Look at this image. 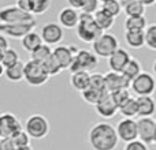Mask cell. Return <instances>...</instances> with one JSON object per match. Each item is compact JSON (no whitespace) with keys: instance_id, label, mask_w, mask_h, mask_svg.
Instances as JSON below:
<instances>
[{"instance_id":"obj_1","label":"cell","mask_w":156,"mask_h":150,"mask_svg":"<svg viewBox=\"0 0 156 150\" xmlns=\"http://www.w3.org/2000/svg\"><path fill=\"white\" fill-rule=\"evenodd\" d=\"M88 141L93 150H115L119 143L116 130L112 124L100 121L90 128Z\"/></svg>"},{"instance_id":"obj_2","label":"cell","mask_w":156,"mask_h":150,"mask_svg":"<svg viewBox=\"0 0 156 150\" xmlns=\"http://www.w3.org/2000/svg\"><path fill=\"white\" fill-rule=\"evenodd\" d=\"M101 33L103 30L97 26L92 14L80 12V21L76 26V34L82 43L92 44Z\"/></svg>"},{"instance_id":"obj_3","label":"cell","mask_w":156,"mask_h":150,"mask_svg":"<svg viewBox=\"0 0 156 150\" xmlns=\"http://www.w3.org/2000/svg\"><path fill=\"white\" fill-rule=\"evenodd\" d=\"M49 79V75L47 73L45 67L43 63L34 62V60L29 59L25 62V75L23 80L29 86L33 87H40V86L45 85Z\"/></svg>"},{"instance_id":"obj_4","label":"cell","mask_w":156,"mask_h":150,"mask_svg":"<svg viewBox=\"0 0 156 150\" xmlns=\"http://www.w3.org/2000/svg\"><path fill=\"white\" fill-rule=\"evenodd\" d=\"M23 130L32 139H44L49 134V121L44 115L34 113L26 119Z\"/></svg>"},{"instance_id":"obj_5","label":"cell","mask_w":156,"mask_h":150,"mask_svg":"<svg viewBox=\"0 0 156 150\" xmlns=\"http://www.w3.org/2000/svg\"><path fill=\"white\" fill-rule=\"evenodd\" d=\"M118 48H119L118 38L114 34H111V33H101L92 43L93 53L97 57H103V59H108Z\"/></svg>"},{"instance_id":"obj_6","label":"cell","mask_w":156,"mask_h":150,"mask_svg":"<svg viewBox=\"0 0 156 150\" xmlns=\"http://www.w3.org/2000/svg\"><path fill=\"white\" fill-rule=\"evenodd\" d=\"M99 64V57L93 53L92 51L88 49H78V52L74 55V60L70 66V73H76V71H86L90 73L97 68Z\"/></svg>"},{"instance_id":"obj_7","label":"cell","mask_w":156,"mask_h":150,"mask_svg":"<svg viewBox=\"0 0 156 150\" xmlns=\"http://www.w3.org/2000/svg\"><path fill=\"white\" fill-rule=\"evenodd\" d=\"M32 21H36V16L21 10L15 4L4 5L0 8V23H23V22Z\"/></svg>"},{"instance_id":"obj_8","label":"cell","mask_w":156,"mask_h":150,"mask_svg":"<svg viewBox=\"0 0 156 150\" xmlns=\"http://www.w3.org/2000/svg\"><path fill=\"white\" fill-rule=\"evenodd\" d=\"M130 89L136 96H152L156 90V80L154 75L141 71L134 79L130 82Z\"/></svg>"},{"instance_id":"obj_9","label":"cell","mask_w":156,"mask_h":150,"mask_svg":"<svg viewBox=\"0 0 156 150\" xmlns=\"http://www.w3.org/2000/svg\"><path fill=\"white\" fill-rule=\"evenodd\" d=\"M23 130L21 120L11 112L0 113V139L12 138L16 132Z\"/></svg>"},{"instance_id":"obj_10","label":"cell","mask_w":156,"mask_h":150,"mask_svg":"<svg viewBox=\"0 0 156 150\" xmlns=\"http://www.w3.org/2000/svg\"><path fill=\"white\" fill-rule=\"evenodd\" d=\"M36 26H37V21L23 22V23H0V33L5 37L21 40L27 33L36 30Z\"/></svg>"},{"instance_id":"obj_11","label":"cell","mask_w":156,"mask_h":150,"mask_svg":"<svg viewBox=\"0 0 156 150\" xmlns=\"http://www.w3.org/2000/svg\"><path fill=\"white\" fill-rule=\"evenodd\" d=\"M40 36L43 38V43L47 45H59L65 38V29L56 22H49L41 27Z\"/></svg>"},{"instance_id":"obj_12","label":"cell","mask_w":156,"mask_h":150,"mask_svg":"<svg viewBox=\"0 0 156 150\" xmlns=\"http://www.w3.org/2000/svg\"><path fill=\"white\" fill-rule=\"evenodd\" d=\"M115 130H116V135H118L119 141H123L125 143L138 139L137 121H136L134 119L123 118L118 124H116Z\"/></svg>"},{"instance_id":"obj_13","label":"cell","mask_w":156,"mask_h":150,"mask_svg":"<svg viewBox=\"0 0 156 150\" xmlns=\"http://www.w3.org/2000/svg\"><path fill=\"white\" fill-rule=\"evenodd\" d=\"M137 121V135L138 139L144 143L149 145L154 143L155 131H156V120L152 118H138Z\"/></svg>"},{"instance_id":"obj_14","label":"cell","mask_w":156,"mask_h":150,"mask_svg":"<svg viewBox=\"0 0 156 150\" xmlns=\"http://www.w3.org/2000/svg\"><path fill=\"white\" fill-rule=\"evenodd\" d=\"M78 52V49L74 45H56L52 49V55L58 60V63L60 64L62 70H69L74 60V55Z\"/></svg>"},{"instance_id":"obj_15","label":"cell","mask_w":156,"mask_h":150,"mask_svg":"<svg viewBox=\"0 0 156 150\" xmlns=\"http://www.w3.org/2000/svg\"><path fill=\"white\" fill-rule=\"evenodd\" d=\"M94 109H96L99 116H101L104 119H110V118H114L118 113L119 108L115 104L114 98L111 97V94L107 91V93L103 94L101 98L99 100V102L94 105Z\"/></svg>"},{"instance_id":"obj_16","label":"cell","mask_w":156,"mask_h":150,"mask_svg":"<svg viewBox=\"0 0 156 150\" xmlns=\"http://www.w3.org/2000/svg\"><path fill=\"white\" fill-rule=\"evenodd\" d=\"M104 82H105V90L108 93L119 90V89H129L130 82L122 75V73H115V71H108L104 74Z\"/></svg>"},{"instance_id":"obj_17","label":"cell","mask_w":156,"mask_h":150,"mask_svg":"<svg viewBox=\"0 0 156 150\" xmlns=\"http://www.w3.org/2000/svg\"><path fill=\"white\" fill-rule=\"evenodd\" d=\"M78 21H80V12L70 5L63 7L58 14V23L63 29H76Z\"/></svg>"},{"instance_id":"obj_18","label":"cell","mask_w":156,"mask_h":150,"mask_svg":"<svg viewBox=\"0 0 156 150\" xmlns=\"http://www.w3.org/2000/svg\"><path fill=\"white\" fill-rule=\"evenodd\" d=\"M130 59H132V56H130L129 52L119 46V48L108 57V67H110V71L122 73Z\"/></svg>"},{"instance_id":"obj_19","label":"cell","mask_w":156,"mask_h":150,"mask_svg":"<svg viewBox=\"0 0 156 150\" xmlns=\"http://www.w3.org/2000/svg\"><path fill=\"white\" fill-rule=\"evenodd\" d=\"M137 101V116L138 118H152L156 112V101L152 96H138Z\"/></svg>"},{"instance_id":"obj_20","label":"cell","mask_w":156,"mask_h":150,"mask_svg":"<svg viewBox=\"0 0 156 150\" xmlns=\"http://www.w3.org/2000/svg\"><path fill=\"white\" fill-rule=\"evenodd\" d=\"M89 82H90V73H86V71H76V73H71L70 83L80 93L89 87Z\"/></svg>"},{"instance_id":"obj_21","label":"cell","mask_w":156,"mask_h":150,"mask_svg":"<svg viewBox=\"0 0 156 150\" xmlns=\"http://www.w3.org/2000/svg\"><path fill=\"white\" fill-rule=\"evenodd\" d=\"M43 44V38H41L40 33H37L36 30H33V32L27 33L26 36H23V37L21 38V46L23 51L26 52H32L34 51L36 48H37L38 45H41Z\"/></svg>"},{"instance_id":"obj_22","label":"cell","mask_w":156,"mask_h":150,"mask_svg":"<svg viewBox=\"0 0 156 150\" xmlns=\"http://www.w3.org/2000/svg\"><path fill=\"white\" fill-rule=\"evenodd\" d=\"M125 41L133 49H140L145 45V33L144 30H133L125 32Z\"/></svg>"},{"instance_id":"obj_23","label":"cell","mask_w":156,"mask_h":150,"mask_svg":"<svg viewBox=\"0 0 156 150\" xmlns=\"http://www.w3.org/2000/svg\"><path fill=\"white\" fill-rule=\"evenodd\" d=\"M25 75V62L19 60L18 63H15L14 66H10L4 70V77L7 78V80L10 82H21L23 80Z\"/></svg>"},{"instance_id":"obj_24","label":"cell","mask_w":156,"mask_h":150,"mask_svg":"<svg viewBox=\"0 0 156 150\" xmlns=\"http://www.w3.org/2000/svg\"><path fill=\"white\" fill-rule=\"evenodd\" d=\"M93 18H94V21H96L97 26H99L103 32L110 30L111 27L115 25V18H114L112 15H110L108 12H105L104 10H101V8H99V10L93 14Z\"/></svg>"},{"instance_id":"obj_25","label":"cell","mask_w":156,"mask_h":150,"mask_svg":"<svg viewBox=\"0 0 156 150\" xmlns=\"http://www.w3.org/2000/svg\"><path fill=\"white\" fill-rule=\"evenodd\" d=\"M147 18L145 16H126L123 22L125 32H133V30H145L147 29Z\"/></svg>"},{"instance_id":"obj_26","label":"cell","mask_w":156,"mask_h":150,"mask_svg":"<svg viewBox=\"0 0 156 150\" xmlns=\"http://www.w3.org/2000/svg\"><path fill=\"white\" fill-rule=\"evenodd\" d=\"M141 71H143L141 70V63L138 62L137 59L132 57V59L129 60V63L126 64V67L123 68V71H122V75H123L129 82H132V80L134 79Z\"/></svg>"},{"instance_id":"obj_27","label":"cell","mask_w":156,"mask_h":150,"mask_svg":"<svg viewBox=\"0 0 156 150\" xmlns=\"http://www.w3.org/2000/svg\"><path fill=\"white\" fill-rule=\"evenodd\" d=\"M52 55V48L47 44H41L38 45L34 51L30 52V59L34 60V62H40V63H44L49 56Z\"/></svg>"},{"instance_id":"obj_28","label":"cell","mask_w":156,"mask_h":150,"mask_svg":"<svg viewBox=\"0 0 156 150\" xmlns=\"http://www.w3.org/2000/svg\"><path fill=\"white\" fill-rule=\"evenodd\" d=\"M145 5L143 3H140L138 0H132L130 3H127L126 5H123L122 10L125 11L126 16H144L145 14Z\"/></svg>"},{"instance_id":"obj_29","label":"cell","mask_w":156,"mask_h":150,"mask_svg":"<svg viewBox=\"0 0 156 150\" xmlns=\"http://www.w3.org/2000/svg\"><path fill=\"white\" fill-rule=\"evenodd\" d=\"M119 113H121L123 118H129V119H133L137 116V101H136L134 97H130L126 102L119 107Z\"/></svg>"},{"instance_id":"obj_30","label":"cell","mask_w":156,"mask_h":150,"mask_svg":"<svg viewBox=\"0 0 156 150\" xmlns=\"http://www.w3.org/2000/svg\"><path fill=\"white\" fill-rule=\"evenodd\" d=\"M19 60H21V59H19L18 51L10 46V48H7L4 52H3L0 63L4 66V68H7V67H10V66H14L15 63H18Z\"/></svg>"},{"instance_id":"obj_31","label":"cell","mask_w":156,"mask_h":150,"mask_svg":"<svg viewBox=\"0 0 156 150\" xmlns=\"http://www.w3.org/2000/svg\"><path fill=\"white\" fill-rule=\"evenodd\" d=\"M105 93H107V91H105ZM103 94L104 93H101V91L96 90V89H93V87H88L83 91H81V97H82V100L85 102H88V104H90V105H96L97 102H99V100L101 98Z\"/></svg>"},{"instance_id":"obj_32","label":"cell","mask_w":156,"mask_h":150,"mask_svg":"<svg viewBox=\"0 0 156 150\" xmlns=\"http://www.w3.org/2000/svg\"><path fill=\"white\" fill-rule=\"evenodd\" d=\"M43 64H44V67H45V70H47V73H48L49 77H56V75H59L63 71L62 67H60V64L58 63V60L54 57V55H51Z\"/></svg>"},{"instance_id":"obj_33","label":"cell","mask_w":156,"mask_h":150,"mask_svg":"<svg viewBox=\"0 0 156 150\" xmlns=\"http://www.w3.org/2000/svg\"><path fill=\"white\" fill-rule=\"evenodd\" d=\"M144 33H145V45L151 51H156V23L148 25Z\"/></svg>"},{"instance_id":"obj_34","label":"cell","mask_w":156,"mask_h":150,"mask_svg":"<svg viewBox=\"0 0 156 150\" xmlns=\"http://www.w3.org/2000/svg\"><path fill=\"white\" fill-rule=\"evenodd\" d=\"M101 10H104L105 12H108L114 18H116L122 12V5L118 0H108V2L101 3Z\"/></svg>"},{"instance_id":"obj_35","label":"cell","mask_w":156,"mask_h":150,"mask_svg":"<svg viewBox=\"0 0 156 150\" xmlns=\"http://www.w3.org/2000/svg\"><path fill=\"white\" fill-rule=\"evenodd\" d=\"M32 2H33L32 14L34 16L45 14L51 8V4H52V0H32Z\"/></svg>"},{"instance_id":"obj_36","label":"cell","mask_w":156,"mask_h":150,"mask_svg":"<svg viewBox=\"0 0 156 150\" xmlns=\"http://www.w3.org/2000/svg\"><path fill=\"white\" fill-rule=\"evenodd\" d=\"M89 87H93L96 90L101 91V93H105V82H104V75L94 73L90 74V82H89Z\"/></svg>"},{"instance_id":"obj_37","label":"cell","mask_w":156,"mask_h":150,"mask_svg":"<svg viewBox=\"0 0 156 150\" xmlns=\"http://www.w3.org/2000/svg\"><path fill=\"white\" fill-rule=\"evenodd\" d=\"M110 94H111V97L114 98L115 104L118 105V108L132 97V93H130L129 89H119V90L114 91V93H110Z\"/></svg>"},{"instance_id":"obj_38","label":"cell","mask_w":156,"mask_h":150,"mask_svg":"<svg viewBox=\"0 0 156 150\" xmlns=\"http://www.w3.org/2000/svg\"><path fill=\"white\" fill-rule=\"evenodd\" d=\"M12 139H14V142H15L16 148H19V146H29L32 138L29 137V134H27L25 130H21L19 132H16V134L14 135Z\"/></svg>"},{"instance_id":"obj_39","label":"cell","mask_w":156,"mask_h":150,"mask_svg":"<svg viewBox=\"0 0 156 150\" xmlns=\"http://www.w3.org/2000/svg\"><path fill=\"white\" fill-rule=\"evenodd\" d=\"M99 5H100V0H85L83 5L81 7V12H85V14H92L93 15L97 10H99Z\"/></svg>"},{"instance_id":"obj_40","label":"cell","mask_w":156,"mask_h":150,"mask_svg":"<svg viewBox=\"0 0 156 150\" xmlns=\"http://www.w3.org/2000/svg\"><path fill=\"white\" fill-rule=\"evenodd\" d=\"M123 150H149V149H148V145L144 143L143 141L136 139V141H132V142H127L125 145Z\"/></svg>"},{"instance_id":"obj_41","label":"cell","mask_w":156,"mask_h":150,"mask_svg":"<svg viewBox=\"0 0 156 150\" xmlns=\"http://www.w3.org/2000/svg\"><path fill=\"white\" fill-rule=\"evenodd\" d=\"M0 150H16V145L12 138H3V139H0Z\"/></svg>"},{"instance_id":"obj_42","label":"cell","mask_w":156,"mask_h":150,"mask_svg":"<svg viewBox=\"0 0 156 150\" xmlns=\"http://www.w3.org/2000/svg\"><path fill=\"white\" fill-rule=\"evenodd\" d=\"M15 5L16 7H19L21 10L32 14V8H33V2L32 0H16Z\"/></svg>"},{"instance_id":"obj_43","label":"cell","mask_w":156,"mask_h":150,"mask_svg":"<svg viewBox=\"0 0 156 150\" xmlns=\"http://www.w3.org/2000/svg\"><path fill=\"white\" fill-rule=\"evenodd\" d=\"M7 48H10V43H8V37L0 33V52H4Z\"/></svg>"},{"instance_id":"obj_44","label":"cell","mask_w":156,"mask_h":150,"mask_svg":"<svg viewBox=\"0 0 156 150\" xmlns=\"http://www.w3.org/2000/svg\"><path fill=\"white\" fill-rule=\"evenodd\" d=\"M69 5L73 8H76V10H81V7L83 5V3H85V0H67Z\"/></svg>"},{"instance_id":"obj_45","label":"cell","mask_w":156,"mask_h":150,"mask_svg":"<svg viewBox=\"0 0 156 150\" xmlns=\"http://www.w3.org/2000/svg\"><path fill=\"white\" fill-rule=\"evenodd\" d=\"M140 3H143L145 7H151V5H154L156 3V0H138Z\"/></svg>"},{"instance_id":"obj_46","label":"cell","mask_w":156,"mask_h":150,"mask_svg":"<svg viewBox=\"0 0 156 150\" xmlns=\"http://www.w3.org/2000/svg\"><path fill=\"white\" fill-rule=\"evenodd\" d=\"M16 150H33L32 146H19V148H16Z\"/></svg>"},{"instance_id":"obj_47","label":"cell","mask_w":156,"mask_h":150,"mask_svg":"<svg viewBox=\"0 0 156 150\" xmlns=\"http://www.w3.org/2000/svg\"><path fill=\"white\" fill-rule=\"evenodd\" d=\"M119 3H121V5H122V8H123V5H126L127 3H130L132 2V0H118Z\"/></svg>"},{"instance_id":"obj_48","label":"cell","mask_w":156,"mask_h":150,"mask_svg":"<svg viewBox=\"0 0 156 150\" xmlns=\"http://www.w3.org/2000/svg\"><path fill=\"white\" fill-rule=\"evenodd\" d=\"M4 70H5V68H4V66H3L2 63H0V78H2L3 75H4Z\"/></svg>"},{"instance_id":"obj_49","label":"cell","mask_w":156,"mask_h":150,"mask_svg":"<svg viewBox=\"0 0 156 150\" xmlns=\"http://www.w3.org/2000/svg\"><path fill=\"white\" fill-rule=\"evenodd\" d=\"M152 70H154V74L156 75V60L154 62V66H152Z\"/></svg>"},{"instance_id":"obj_50","label":"cell","mask_w":156,"mask_h":150,"mask_svg":"<svg viewBox=\"0 0 156 150\" xmlns=\"http://www.w3.org/2000/svg\"><path fill=\"white\" fill-rule=\"evenodd\" d=\"M154 143H156V131H155V138H154Z\"/></svg>"},{"instance_id":"obj_51","label":"cell","mask_w":156,"mask_h":150,"mask_svg":"<svg viewBox=\"0 0 156 150\" xmlns=\"http://www.w3.org/2000/svg\"><path fill=\"white\" fill-rule=\"evenodd\" d=\"M104 2H108V0H100V3H104Z\"/></svg>"}]
</instances>
